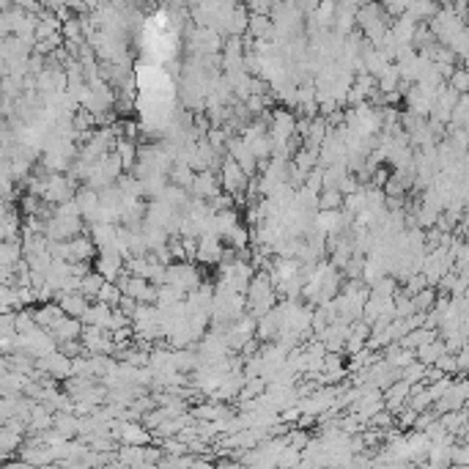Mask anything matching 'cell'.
<instances>
[{"label": "cell", "mask_w": 469, "mask_h": 469, "mask_svg": "<svg viewBox=\"0 0 469 469\" xmlns=\"http://www.w3.org/2000/svg\"><path fill=\"white\" fill-rule=\"evenodd\" d=\"M219 184L225 187L228 195H245V189H247V173L228 156L225 162H222V176H219Z\"/></svg>", "instance_id": "6da1fadb"}, {"label": "cell", "mask_w": 469, "mask_h": 469, "mask_svg": "<svg viewBox=\"0 0 469 469\" xmlns=\"http://www.w3.org/2000/svg\"><path fill=\"white\" fill-rule=\"evenodd\" d=\"M225 239H228V242H231V245H233L236 250H242V247L247 245V239H250V233H247V231H245L242 225H236V228H233V231H231V233H228Z\"/></svg>", "instance_id": "ba28073f"}, {"label": "cell", "mask_w": 469, "mask_h": 469, "mask_svg": "<svg viewBox=\"0 0 469 469\" xmlns=\"http://www.w3.org/2000/svg\"><path fill=\"white\" fill-rule=\"evenodd\" d=\"M192 192L198 195V200H200V198H212V200H215V198L219 195V182L215 179V176H212V173H209V170H206V173L195 176Z\"/></svg>", "instance_id": "5b68a950"}, {"label": "cell", "mask_w": 469, "mask_h": 469, "mask_svg": "<svg viewBox=\"0 0 469 469\" xmlns=\"http://www.w3.org/2000/svg\"><path fill=\"white\" fill-rule=\"evenodd\" d=\"M58 305H61V308H63V313H66L69 318H80V321L86 318V313L91 311V305H88V299H86V297H83L80 291H77V294H63V297H61V302H58Z\"/></svg>", "instance_id": "3957f363"}, {"label": "cell", "mask_w": 469, "mask_h": 469, "mask_svg": "<svg viewBox=\"0 0 469 469\" xmlns=\"http://www.w3.org/2000/svg\"><path fill=\"white\" fill-rule=\"evenodd\" d=\"M222 258V245H219V236H212V233H206V236H200L198 239V261H203V264H215Z\"/></svg>", "instance_id": "277c9868"}, {"label": "cell", "mask_w": 469, "mask_h": 469, "mask_svg": "<svg viewBox=\"0 0 469 469\" xmlns=\"http://www.w3.org/2000/svg\"><path fill=\"white\" fill-rule=\"evenodd\" d=\"M228 151H231V159H233L247 176L255 173V162H258V159H255V154H252L250 146H247L245 140H231V143H228Z\"/></svg>", "instance_id": "7a4b0ae2"}, {"label": "cell", "mask_w": 469, "mask_h": 469, "mask_svg": "<svg viewBox=\"0 0 469 469\" xmlns=\"http://www.w3.org/2000/svg\"><path fill=\"white\" fill-rule=\"evenodd\" d=\"M398 77H401V66H398V63H390V66H387V69L379 74V88H381L384 94H390V91L395 88Z\"/></svg>", "instance_id": "8992f818"}, {"label": "cell", "mask_w": 469, "mask_h": 469, "mask_svg": "<svg viewBox=\"0 0 469 469\" xmlns=\"http://www.w3.org/2000/svg\"><path fill=\"white\" fill-rule=\"evenodd\" d=\"M116 154L121 156L124 168H132V165H135V159H137V149H135V143H132V140H118Z\"/></svg>", "instance_id": "52a82bcc"}]
</instances>
